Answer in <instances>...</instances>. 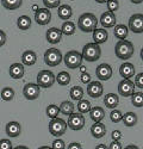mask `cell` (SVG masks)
<instances>
[{
	"mask_svg": "<svg viewBox=\"0 0 143 149\" xmlns=\"http://www.w3.org/2000/svg\"><path fill=\"white\" fill-rule=\"evenodd\" d=\"M100 24L104 28H113L116 25V16L113 12L111 11H106L101 15L100 17Z\"/></svg>",
	"mask_w": 143,
	"mask_h": 149,
	"instance_id": "obj_16",
	"label": "cell"
},
{
	"mask_svg": "<svg viewBox=\"0 0 143 149\" xmlns=\"http://www.w3.org/2000/svg\"><path fill=\"white\" fill-rule=\"evenodd\" d=\"M32 10H33V11H37V10H38V6H37V5H33V6H32Z\"/></svg>",
	"mask_w": 143,
	"mask_h": 149,
	"instance_id": "obj_56",
	"label": "cell"
},
{
	"mask_svg": "<svg viewBox=\"0 0 143 149\" xmlns=\"http://www.w3.org/2000/svg\"><path fill=\"white\" fill-rule=\"evenodd\" d=\"M67 127H68L67 122H65L62 118L55 117L49 123V131L53 136H55V137H60V136L66 134Z\"/></svg>",
	"mask_w": 143,
	"mask_h": 149,
	"instance_id": "obj_6",
	"label": "cell"
},
{
	"mask_svg": "<svg viewBox=\"0 0 143 149\" xmlns=\"http://www.w3.org/2000/svg\"><path fill=\"white\" fill-rule=\"evenodd\" d=\"M68 149H82V146L78 142H72V143H69Z\"/></svg>",
	"mask_w": 143,
	"mask_h": 149,
	"instance_id": "obj_48",
	"label": "cell"
},
{
	"mask_svg": "<svg viewBox=\"0 0 143 149\" xmlns=\"http://www.w3.org/2000/svg\"><path fill=\"white\" fill-rule=\"evenodd\" d=\"M122 120L124 123V125L126 127H135L138 122V117L135 112H126L125 115H123Z\"/></svg>",
	"mask_w": 143,
	"mask_h": 149,
	"instance_id": "obj_27",
	"label": "cell"
},
{
	"mask_svg": "<svg viewBox=\"0 0 143 149\" xmlns=\"http://www.w3.org/2000/svg\"><path fill=\"white\" fill-rule=\"evenodd\" d=\"M135 86H137L138 88H143V73H138L135 79Z\"/></svg>",
	"mask_w": 143,
	"mask_h": 149,
	"instance_id": "obj_42",
	"label": "cell"
},
{
	"mask_svg": "<svg viewBox=\"0 0 143 149\" xmlns=\"http://www.w3.org/2000/svg\"><path fill=\"white\" fill-rule=\"evenodd\" d=\"M55 74L51 70H41L37 74V85L43 88H49L55 84Z\"/></svg>",
	"mask_w": 143,
	"mask_h": 149,
	"instance_id": "obj_7",
	"label": "cell"
},
{
	"mask_svg": "<svg viewBox=\"0 0 143 149\" xmlns=\"http://www.w3.org/2000/svg\"><path fill=\"white\" fill-rule=\"evenodd\" d=\"M51 20V12L49 8H38L35 11V22L38 25H48Z\"/></svg>",
	"mask_w": 143,
	"mask_h": 149,
	"instance_id": "obj_10",
	"label": "cell"
},
{
	"mask_svg": "<svg viewBox=\"0 0 143 149\" xmlns=\"http://www.w3.org/2000/svg\"><path fill=\"white\" fill-rule=\"evenodd\" d=\"M91 103L88 100H86V99H80L79 103H78V110L80 113H88L90 110H91Z\"/></svg>",
	"mask_w": 143,
	"mask_h": 149,
	"instance_id": "obj_35",
	"label": "cell"
},
{
	"mask_svg": "<svg viewBox=\"0 0 143 149\" xmlns=\"http://www.w3.org/2000/svg\"><path fill=\"white\" fill-rule=\"evenodd\" d=\"M113 35L116 38H118L119 41L122 40H125L128 37V33H129V28L124 24H118V25H115L113 26Z\"/></svg>",
	"mask_w": 143,
	"mask_h": 149,
	"instance_id": "obj_24",
	"label": "cell"
},
{
	"mask_svg": "<svg viewBox=\"0 0 143 149\" xmlns=\"http://www.w3.org/2000/svg\"><path fill=\"white\" fill-rule=\"evenodd\" d=\"M140 55H141V58H142V61H143V48L141 49V54H140Z\"/></svg>",
	"mask_w": 143,
	"mask_h": 149,
	"instance_id": "obj_57",
	"label": "cell"
},
{
	"mask_svg": "<svg viewBox=\"0 0 143 149\" xmlns=\"http://www.w3.org/2000/svg\"><path fill=\"white\" fill-rule=\"evenodd\" d=\"M38 149H53L51 147H47V146H43V147H40Z\"/></svg>",
	"mask_w": 143,
	"mask_h": 149,
	"instance_id": "obj_55",
	"label": "cell"
},
{
	"mask_svg": "<svg viewBox=\"0 0 143 149\" xmlns=\"http://www.w3.org/2000/svg\"><path fill=\"white\" fill-rule=\"evenodd\" d=\"M37 61V54L32 50H26L22 55V62L24 66H33Z\"/></svg>",
	"mask_w": 143,
	"mask_h": 149,
	"instance_id": "obj_22",
	"label": "cell"
},
{
	"mask_svg": "<svg viewBox=\"0 0 143 149\" xmlns=\"http://www.w3.org/2000/svg\"><path fill=\"white\" fill-rule=\"evenodd\" d=\"M91 134L94 139H101L106 134V127L101 122H94V124L91 127Z\"/></svg>",
	"mask_w": 143,
	"mask_h": 149,
	"instance_id": "obj_20",
	"label": "cell"
},
{
	"mask_svg": "<svg viewBox=\"0 0 143 149\" xmlns=\"http://www.w3.org/2000/svg\"><path fill=\"white\" fill-rule=\"evenodd\" d=\"M70 74L66 70H62V72H60L57 75H55V80L58 85H61V86H67L69 85L70 82Z\"/></svg>",
	"mask_w": 143,
	"mask_h": 149,
	"instance_id": "obj_28",
	"label": "cell"
},
{
	"mask_svg": "<svg viewBox=\"0 0 143 149\" xmlns=\"http://www.w3.org/2000/svg\"><path fill=\"white\" fill-rule=\"evenodd\" d=\"M90 117L93 122H101L105 117V111L103 107L100 106H94V107H91L90 110Z\"/></svg>",
	"mask_w": 143,
	"mask_h": 149,
	"instance_id": "obj_25",
	"label": "cell"
},
{
	"mask_svg": "<svg viewBox=\"0 0 143 149\" xmlns=\"http://www.w3.org/2000/svg\"><path fill=\"white\" fill-rule=\"evenodd\" d=\"M31 24H32V20L29 16H20L17 20V26L23 31L29 30L31 28Z\"/></svg>",
	"mask_w": 143,
	"mask_h": 149,
	"instance_id": "obj_29",
	"label": "cell"
},
{
	"mask_svg": "<svg viewBox=\"0 0 143 149\" xmlns=\"http://www.w3.org/2000/svg\"><path fill=\"white\" fill-rule=\"evenodd\" d=\"M129 30L134 33H142L143 32V15L135 13L129 19Z\"/></svg>",
	"mask_w": 143,
	"mask_h": 149,
	"instance_id": "obj_9",
	"label": "cell"
},
{
	"mask_svg": "<svg viewBox=\"0 0 143 149\" xmlns=\"http://www.w3.org/2000/svg\"><path fill=\"white\" fill-rule=\"evenodd\" d=\"M13 149H29V148L25 147V146H18V147H15Z\"/></svg>",
	"mask_w": 143,
	"mask_h": 149,
	"instance_id": "obj_53",
	"label": "cell"
},
{
	"mask_svg": "<svg viewBox=\"0 0 143 149\" xmlns=\"http://www.w3.org/2000/svg\"><path fill=\"white\" fill-rule=\"evenodd\" d=\"M134 52H135L134 44L126 40L118 41L115 47V54L121 60H129L130 57H133Z\"/></svg>",
	"mask_w": 143,
	"mask_h": 149,
	"instance_id": "obj_2",
	"label": "cell"
},
{
	"mask_svg": "<svg viewBox=\"0 0 143 149\" xmlns=\"http://www.w3.org/2000/svg\"><path fill=\"white\" fill-rule=\"evenodd\" d=\"M60 107V112H62V115H66V116H69L74 112V104L69 102V100H65L61 103V105L58 106Z\"/></svg>",
	"mask_w": 143,
	"mask_h": 149,
	"instance_id": "obj_30",
	"label": "cell"
},
{
	"mask_svg": "<svg viewBox=\"0 0 143 149\" xmlns=\"http://www.w3.org/2000/svg\"><path fill=\"white\" fill-rule=\"evenodd\" d=\"M109 149H122V143L119 141H112V143H110Z\"/></svg>",
	"mask_w": 143,
	"mask_h": 149,
	"instance_id": "obj_47",
	"label": "cell"
},
{
	"mask_svg": "<svg viewBox=\"0 0 143 149\" xmlns=\"http://www.w3.org/2000/svg\"><path fill=\"white\" fill-rule=\"evenodd\" d=\"M82 58L88 62H95L98 61L101 56V48L97 43H87L82 48Z\"/></svg>",
	"mask_w": 143,
	"mask_h": 149,
	"instance_id": "obj_3",
	"label": "cell"
},
{
	"mask_svg": "<svg viewBox=\"0 0 143 149\" xmlns=\"http://www.w3.org/2000/svg\"><path fill=\"white\" fill-rule=\"evenodd\" d=\"M75 30H76V26L73 22L70 20H65V23L62 24V28H61V31L63 35H67V36H72L75 33Z\"/></svg>",
	"mask_w": 143,
	"mask_h": 149,
	"instance_id": "obj_31",
	"label": "cell"
},
{
	"mask_svg": "<svg viewBox=\"0 0 143 149\" xmlns=\"http://www.w3.org/2000/svg\"><path fill=\"white\" fill-rule=\"evenodd\" d=\"M43 4L47 8H57L61 5V0H43Z\"/></svg>",
	"mask_w": 143,
	"mask_h": 149,
	"instance_id": "obj_39",
	"label": "cell"
},
{
	"mask_svg": "<svg viewBox=\"0 0 143 149\" xmlns=\"http://www.w3.org/2000/svg\"><path fill=\"white\" fill-rule=\"evenodd\" d=\"M95 75L98 77L99 80L101 81H107L110 80L111 77H112V68L110 65L107 63H101L97 67V69H95Z\"/></svg>",
	"mask_w": 143,
	"mask_h": 149,
	"instance_id": "obj_13",
	"label": "cell"
},
{
	"mask_svg": "<svg viewBox=\"0 0 143 149\" xmlns=\"http://www.w3.org/2000/svg\"><path fill=\"white\" fill-rule=\"evenodd\" d=\"M133 4H136V5H138V4H142L143 3V0H130Z\"/></svg>",
	"mask_w": 143,
	"mask_h": 149,
	"instance_id": "obj_52",
	"label": "cell"
},
{
	"mask_svg": "<svg viewBox=\"0 0 143 149\" xmlns=\"http://www.w3.org/2000/svg\"><path fill=\"white\" fill-rule=\"evenodd\" d=\"M69 94H70V98L73 99V100L79 102L83 97V90H82V87H80V86H73L69 91Z\"/></svg>",
	"mask_w": 143,
	"mask_h": 149,
	"instance_id": "obj_33",
	"label": "cell"
},
{
	"mask_svg": "<svg viewBox=\"0 0 143 149\" xmlns=\"http://www.w3.org/2000/svg\"><path fill=\"white\" fill-rule=\"evenodd\" d=\"M5 131L7 134V136L10 137H18L20 135V131H22V128H20V124L18 122H8L5 127Z\"/></svg>",
	"mask_w": 143,
	"mask_h": 149,
	"instance_id": "obj_18",
	"label": "cell"
},
{
	"mask_svg": "<svg viewBox=\"0 0 143 149\" xmlns=\"http://www.w3.org/2000/svg\"><path fill=\"white\" fill-rule=\"evenodd\" d=\"M135 67L133 63H129V62H124V63L119 67V74L124 78V79H130L135 75Z\"/></svg>",
	"mask_w": 143,
	"mask_h": 149,
	"instance_id": "obj_19",
	"label": "cell"
},
{
	"mask_svg": "<svg viewBox=\"0 0 143 149\" xmlns=\"http://www.w3.org/2000/svg\"><path fill=\"white\" fill-rule=\"evenodd\" d=\"M95 149H109V147H107L106 144H98L97 147H95Z\"/></svg>",
	"mask_w": 143,
	"mask_h": 149,
	"instance_id": "obj_49",
	"label": "cell"
},
{
	"mask_svg": "<svg viewBox=\"0 0 143 149\" xmlns=\"http://www.w3.org/2000/svg\"><path fill=\"white\" fill-rule=\"evenodd\" d=\"M0 149H13V146H12V142L10 140L3 139L0 140Z\"/></svg>",
	"mask_w": 143,
	"mask_h": 149,
	"instance_id": "obj_41",
	"label": "cell"
},
{
	"mask_svg": "<svg viewBox=\"0 0 143 149\" xmlns=\"http://www.w3.org/2000/svg\"><path fill=\"white\" fill-rule=\"evenodd\" d=\"M122 118H123V113L121 112V110L113 109V110L111 111V113H110V119H111V122L118 123V122L122 120Z\"/></svg>",
	"mask_w": 143,
	"mask_h": 149,
	"instance_id": "obj_38",
	"label": "cell"
},
{
	"mask_svg": "<svg viewBox=\"0 0 143 149\" xmlns=\"http://www.w3.org/2000/svg\"><path fill=\"white\" fill-rule=\"evenodd\" d=\"M0 95H1L4 102H11V100H13V98H15V91L11 87H5V88H3Z\"/></svg>",
	"mask_w": 143,
	"mask_h": 149,
	"instance_id": "obj_36",
	"label": "cell"
},
{
	"mask_svg": "<svg viewBox=\"0 0 143 149\" xmlns=\"http://www.w3.org/2000/svg\"><path fill=\"white\" fill-rule=\"evenodd\" d=\"M95 1H97L98 4H105V3L107 1V0H95Z\"/></svg>",
	"mask_w": 143,
	"mask_h": 149,
	"instance_id": "obj_54",
	"label": "cell"
},
{
	"mask_svg": "<svg viewBox=\"0 0 143 149\" xmlns=\"http://www.w3.org/2000/svg\"><path fill=\"white\" fill-rule=\"evenodd\" d=\"M124 149H140L137 146H135V144H129V146H126Z\"/></svg>",
	"mask_w": 143,
	"mask_h": 149,
	"instance_id": "obj_50",
	"label": "cell"
},
{
	"mask_svg": "<svg viewBox=\"0 0 143 149\" xmlns=\"http://www.w3.org/2000/svg\"><path fill=\"white\" fill-rule=\"evenodd\" d=\"M67 125L74 131L81 130L83 127H85V117H83L82 113L78 112V113H72L68 116V122Z\"/></svg>",
	"mask_w": 143,
	"mask_h": 149,
	"instance_id": "obj_8",
	"label": "cell"
},
{
	"mask_svg": "<svg viewBox=\"0 0 143 149\" xmlns=\"http://www.w3.org/2000/svg\"><path fill=\"white\" fill-rule=\"evenodd\" d=\"M57 15L61 19L68 20V19L72 18V16H73V10H72V7L69 5H67V4L60 5L57 7Z\"/></svg>",
	"mask_w": 143,
	"mask_h": 149,
	"instance_id": "obj_23",
	"label": "cell"
},
{
	"mask_svg": "<svg viewBox=\"0 0 143 149\" xmlns=\"http://www.w3.org/2000/svg\"><path fill=\"white\" fill-rule=\"evenodd\" d=\"M8 73L12 79H22L24 77V73H25V67L23 63H13L10 66Z\"/></svg>",
	"mask_w": 143,
	"mask_h": 149,
	"instance_id": "obj_17",
	"label": "cell"
},
{
	"mask_svg": "<svg viewBox=\"0 0 143 149\" xmlns=\"http://www.w3.org/2000/svg\"><path fill=\"white\" fill-rule=\"evenodd\" d=\"M1 3L6 10H18L22 6L23 0H1Z\"/></svg>",
	"mask_w": 143,
	"mask_h": 149,
	"instance_id": "obj_32",
	"label": "cell"
},
{
	"mask_svg": "<svg viewBox=\"0 0 143 149\" xmlns=\"http://www.w3.org/2000/svg\"><path fill=\"white\" fill-rule=\"evenodd\" d=\"M82 55L81 53L76 52V50H70L68 52L65 56H63V61H65V65L67 68L69 69H75L78 67L81 66L82 63Z\"/></svg>",
	"mask_w": 143,
	"mask_h": 149,
	"instance_id": "obj_5",
	"label": "cell"
},
{
	"mask_svg": "<svg viewBox=\"0 0 143 149\" xmlns=\"http://www.w3.org/2000/svg\"><path fill=\"white\" fill-rule=\"evenodd\" d=\"M45 38H47V41L49 42L50 44L60 43V42H61V40H62V31H61V29H57V28L48 29V31L45 33Z\"/></svg>",
	"mask_w": 143,
	"mask_h": 149,
	"instance_id": "obj_15",
	"label": "cell"
},
{
	"mask_svg": "<svg viewBox=\"0 0 143 149\" xmlns=\"http://www.w3.org/2000/svg\"><path fill=\"white\" fill-rule=\"evenodd\" d=\"M23 94L28 100H35V99H37L40 95V86L37 84L29 82L24 86Z\"/></svg>",
	"mask_w": 143,
	"mask_h": 149,
	"instance_id": "obj_12",
	"label": "cell"
},
{
	"mask_svg": "<svg viewBox=\"0 0 143 149\" xmlns=\"http://www.w3.org/2000/svg\"><path fill=\"white\" fill-rule=\"evenodd\" d=\"M111 139H112V141H121L122 132L119 131V130H113L112 134H111Z\"/></svg>",
	"mask_w": 143,
	"mask_h": 149,
	"instance_id": "obj_45",
	"label": "cell"
},
{
	"mask_svg": "<svg viewBox=\"0 0 143 149\" xmlns=\"http://www.w3.org/2000/svg\"><path fill=\"white\" fill-rule=\"evenodd\" d=\"M104 104L106 105V107L113 110L119 104V97L116 93H109V94H106L105 98H104Z\"/></svg>",
	"mask_w": 143,
	"mask_h": 149,
	"instance_id": "obj_26",
	"label": "cell"
},
{
	"mask_svg": "<svg viewBox=\"0 0 143 149\" xmlns=\"http://www.w3.org/2000/svg\"><path fill=\"white\" fill-rule=\"evenodd\" d=\"M45 113H47V116L49 117L50 119H53V118L57 117V115L60 113V107L57 105H54V104L48 105V107L45 110Z\"/></svg>",
	"mask_w": 143,
	"mask_h": 149,
	"instance_id": "obj_37",
	"label": "cell"
},
{
	"mask_svg": "<svg viewBox=\"0 0 143 149\" xmlns=\"http://www.w3.org/2000/svg\"><path fill=\"white\" fill-rule=\"evenodd\" d=\"M135 84L130 79H123L121 82L118 84V92L123 97H131L135 92Z\"/></svg>",
	"mask_w": 143,
	"mask_h": 149,
	"instance_id": "obj_11",
	"label": "cell"
},
{
	"mask_svg": "<svg viewBox=\"0 0 143 149\" xmlns=\"http://www.w3.org/2000/svg\"><path fill=\"white\" fill-rule=\"evenodd\" d=\"M91 78H92L91 74H88L87 72L80 74V80H81L82 84H90V82H91Z\"/></svg>",
	"mask_w": 143,
	"mask_h": 149,
	"instance_id": "obj_44",
	"label": "cell"
},
{
	"mask_svg": "<svg viewBox=\"0 0 143 149\" xmlns=\"http://www.w3.org/2000/svg\"><path fill=\"white\" fill-rule=\"evenodd\" d=\"M106 4H107V10L111 11V12H115L119 8V1L118 0H107Z\"/></svg>",
	"mask_w": 143,
	"mask_h": 149,
	"instance_id": "obj_40",
	"label": "cell"
},
{
	"mask_svg": "<svg viewBox=\"0 0 143 149\" xmlns=\"http://www.w3.org/2000/svg\"><path fill=\"white\" fill-rule=\"evenodd\" d=\"M44 62L49 67H56L62 62V54L56 48H49L44 53Z\"/></svg>",
	"mask_w": 143,
	"mask_h": 149,
	"instance_id": "obj_4",
	"label": "cell"
},
{
	"mask_svg": "<svg viewBox=\"0 0 143 149\" xmlns=\"http://www.w3.org/2000/svg\"><path fill=\"white\" fill-rule=\"evenodd\" d=\"M70 1H74V0H70Z\"/></svg>",
	"mask_w": 143,
	"mask_h": 149,
	"instance_id": "obj_58",
	"label": "cell"
},
{
	"mask_svg": "<svg viewBox=\"0 0 143 149\" xmlns=\"http://www.w3.org/2000/svg\"><path fill=\"white\" fill-rule=\"evenodd\" d=\"M97 25H98V18L93 13L86 12V13H83L79 17L78 26L83 32H93L94 29H97Z\"/></svg>",
	"mask_w": 143,
	"mask_h": 149,
	"instance_id": "obj_1",
	"label": "cell"
},
{
	"mask_svg": "<svg viewBox=\"0 0 143 149\" xmlns=\"http://www.w3.org/2000/svg\"><path fill=\"white\" fill-rule=\"evenodd\" d=\"M109 38V33L105 29H94L93 30V40H94V43L97 44H103L107 41Z\"/></svg>",
	"mask_w": 143,
	"mask_h": 149,
	"instance_id": "obj_21",
	"label": "cell"
},
{
	"mask_svg": "<svg viewBox=\"0 0 143 149\" xmlns=\"http://www.w3.org/2000/svg\"><path fill=\"white\" fill-rule=\"evenodd\" d=\"M65 147H66V144H65V142L62 141V140H60V139H57V140H55L54 142H53V149H65Z\"/></svg>",
	"mask_w": 143,
	"mask_h": 149,
	"instance_id": "obj_43",
	"label": "cell"
},
{
	"mask_svg": "<svg viewBox=\"0 0 143 149\" xmlns=\"http://www.w3.org/2000/svg\"><path fill=\"white\" fill-rule=\"evenodd\" d=\"M131 103L135 107H143V92H134L131 95Z\"/></svg>",
	"mask_w": 143,
	"mask_h": 149,
	"instance_id": "obj_34",
	"label": "cell"
},
{
	"mask_svg": "<svg viewBox=\"0 0 143 149\" xmlns=\"http://www.w3.org/2000/svg\"><path fill=\"white\" fill-rule=\"evenodd\" d=\"M7 41V37H6V33L5 31L3 30H0V47H3Z\"/></svg>",
	"mask_w": 143,
	"mask_h": 149,
	"instance_id": "obj_46",
	"label": "cell"
},
{
	"mask_svg": "<svg viewBox=\"0 0 143 149\" xmlns=\"http://www.w3.org/2000/svg\"><path fill=\"white\" fill-rule=\"evenodd\" d=\"M87 93L91 98H99L103 92H104V87H103V85L101 82L99 81H91L90 84H87Z\"/></svg>",
	"mask_w": 143,
	"mask_h": 149,
	"instance_id": "obj_14",
	"label": "cell"
},
{
	"mask_svg": "<svg viewBox=\"0 0 143 149\" xmlns=\"http://www.w3.org/2000/svg\"><path fill=\"white\" fill-rule=\"evenodd\" d=\"M79 68H80V73H85V72H87V68H86L85 66H82V65H81Z\"/></svg>",
	"mask_w": 143,
	"mask_h": 149,
	"instance_id": "obj_51",
	"label": "cell"
}]
</instances>
